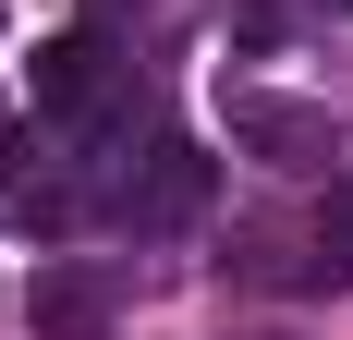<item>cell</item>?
<instances>
[{"label":"cell","mask_w":353,"mask_h":340,"mask_svg":"<svg viewBox=\"0 0 353 340\" xmlns=\"http://www.w3.org/2000/svg\"><path fill=\"white\" fill-rule=\"evenodd\" d=\"M110 316H122V279H110L98 255H49V268L25 279V328L37 340H110Z\"/></svg>","instance_id":"1"},{"label":"cell","mask_w":353,"mask_h":340,"mask_svg":"<svg viewBox=\"0 0 353 340\" xmlns=\"http://www.w3.org/2000/svg\"><path fill=\"white\" fill-rule=\"evenodd\" d=\"M195 206H208V158L159 134V146H146L134 170H122V195H110V219H122V231H183Z\"/></svg>","instance_id":"2"},{"label":"cell","mask_w":353,"mask_h":340,"mask_svg":"<svg viewBox=\"0 0 353 340\" xmlns=\"http://www.w3.org/2000/svg\"><path fill=\"white\" fill-rule=\"evenodd\" d=\"M232 146H256V158H281V170H317V158H341L329 109H292V98H232Z\"/></svg>","instance_id":"3"},{"label":"cell","mask_w":353,"mask_h":340,"mask_svg":"<svg viewBox=\"0 0 353 340\" xmlns=\"http://www.w3.org/2000/svg\"><path fill=\"white\" fill-rule=\"evenodd\" d=\"M232 340H292V328H232Z\"/></svg>","instance_id":"4"},{"label":"cell","mask_w":353,"mask_h":340,"mask_svg":"<svg viewBox=\"0 0 353 340\" xmlns=\"http://www.w3.org/2000/svg\"><path fill=\"white\" fill-rule=\"evenodd\" d=\"M0 170H12V146H0Z\"/></svg>","instance_id":"5"}]
</instances>
